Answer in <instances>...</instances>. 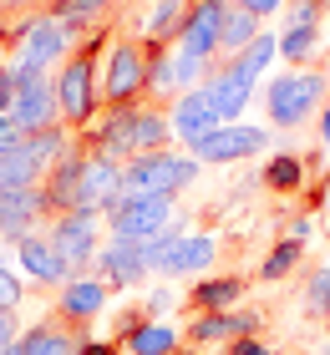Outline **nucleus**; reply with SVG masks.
Masks as SVG:
<instances>
[{
  "instance_id": "nucleus-34",
  "label": "nucleus",
  "mask_w": 330,
  "mask_h": 355,
  "mask_svg": "<svg viewBox=\"0 0 330 355\" xmlns=\"http://www.w3.org/2000/svg\"><path fill=\"white\" fill-rule=\"evenodd\" d=\"M26 289H21V274H10L6 264H0V310H21Z\"/></svg>"
},
{
  "instance_id": "nucleus-29",
  "label": "nucleus",
  "mask_w": 330,
  "mask_h": 355,
  "mask_svg": "<svg viewBox=\"0 0 330 355\" xmlns=\"http://www.w3.org/2000/svg\"><path fill=\"white\" fill-rule=\"evenodd\" d=\"M46 15H56V21L72 26V31H97L102 15H107V6H102V0H56Z\"/></svg>"
},
{
  "instance_id": "nucleus-27",
  "label": "nucleus",
  "mask_w": 330,
  "mask_h": 355,
  "mask_svg": "<svg viewBox=\"0 0 330 355\" xmlns=\"http://www.w3.org/2000/svg\"><path fill=\"white\" fill-rule=\"evenodd\" d=\"M274 56H279V31H259V36H254L249 46H244L239 56H229V61H234V67H239L244 76H249V82H259L264 67H270Z\"/></svg>"
},
{
  "instance_id": "nucleus-36",
  "label": "nucleus",
  "mask_w": 330,
  "mask_h": 355,
  "mask_svg": "<svg viewBox=\"0 0 330 355\" xmlns=\"http://www.w3.org/2000/svg\"><path fill=\"white\" fill-rule=\"evenodd\" d=\"M229 6H239V10L259 15V21H270V15H279V10H285V0H229Z\"/></svg>"
},
{
  "instance_id": "nucleus-26",
  "label": "nucleus",
  "mask_w": 330,
  "mask_h": 355,
  "mask_svg": "<svg viewBox=\"0 0 330 355\" xmlns=\"http://www.w3.org/2000/svg\"><path fill=\"white\" fill-rule=\"evenodd\" d=\"M315 56H320V26L279 31V61H290V71H305Z\"/></svg>"
},
{
  "instance_id": "nucleus-39",
  "label": "nucleus",
  "mask_w": 330,
  "mask_h": 355,
  "mask_svg": "<svg viewBox=\"0 0 330 355\" xmlns=\"http://www.w3.org/2000/svg\"><path fill=\"white\" fill-rule=\"evenodd\" d=\"M6 10H26V15H41V10H51L56 0H0Z\"/></svg>"
},
{
  "instance_id": "nucleus-45",
  "label": "nucleus",
  "mask_w": 330,
  "mask_h": 355,
  "mask_svg": "<svg viewBox=\"0 0 330 355\" xmlns=\"http://www.w3.org/2000/svg\"><path fill=\"white\" fill-rule=\"evenodd\" d=\"M0 223H6V198H0Z\"/></svg>"
},
{
  "instance_id": "nucleus-11",
  "label": "nucleus",
  "mask_w": 330,
  "mask_h": 355,
  "mask_svg": "<svg viewBox=\"0 0 330 355\" xmlns=\"http://www.w3.org/2000/svg\"><path fill=\"white\" fill-rule=\"evenodd\" d=\"M270 148V127H254V122H224L213 127V132L193 148L198 163L208 168H229V163H244V157H254Z\"/></svg>"
},
{
  "instance_id": "nucleus-38",
  "label": "nucleus",
  "mask_w": 330,
  "mask_h": 355,
  "mask_svg": "<svg viewBox=\"0 0 330 355\" xmlns=\"http://www.w3.org/2000/svg\"><path fill=\"white\" fill-rule=\"evenodd\" d=\"M229 355H270V350H264L259 335H234V340H229Z\"/></svg>"
},
{
  "instance_id": "nucleus-41",
  "label": "nucleus",
  "mask_w": 330,
  "mask_h": 355,
  "mask_svg": "<svg viewBox=\"0 0 330 355\" xmlns=\"http://www.w3.org/2000/svg\"><path fill=\"white\" fill-rule=\"evenodd\" d=\"M285 239H295V244H305V239H310V218H295Z\"/></svg>"
},
{
  "instance_id": "nucleus-9",
  "label": "nucleus",
  "mask_w": 330,
  "mask_h": 355,
  "mask_svg": "<svg viewBox=\"0 0 330 355\" xmlns=\"http://www.w3.org/2000/svg\"><path fill=\"white\" fill-rule=\"evenodd\" d=\"M173 214H178V198H163V193H153V198H117V208L107 214V229H112V239L147 244V239H158L173 223Z\"/></svg>"
},
{
  "instance_id": "nucleus-40",
  "label": "nucleus",
  "mask_w": 330,
  "mask_h": 355,
  "mask_svg": "<svg viewBox=\"0 0 330 355\" xmlns=\"http://www.w3.org/2000/svg\"><path fill=\"white\" fill-rule=\"evenodd\" d=\"M76 355H122V350L112 345V340H81V345H76Z\"/></svg>"
},
{
  "instance_id": "nucleus-22",
  "label": "nucleus",
  "mask_w": 330,
  "mask_h": 355,
  "mask_svg": "<svg viewBox=\"0 0 330 355\" xmlns=\"http://www.w3.org/2000/svg\"><path fill=\"white\" fill-rule=\"evenodd\" d=\"M76 335L66 320H41V325L21 330V340H15V355H76Z\"/></svg>"
},
{
  "instance_id": "nucleus-20",
  "label": "nucleus",
  "mask_w": 330,
  "mask_h": 355,
  "mask_svg": "<svg viewBox=\"0 0 330 355\" xmlns=\"http://www.w3.org/2000/svg\"><path fill=\"white\" fill-rule=\"evenodd\" d=\"M244 284L239 274H198L193 289H188V304H193V315H204V310H239V300H244Z\"/></svg>"
},
{
  "instance_id": "nucleus-37",
  "label": "nucleus",
  "mask_w": 330,
  "mask_h": 355,
  "mask_svg": "<svg viewBox=\"0 0 330 355\" xmlns=\"http://www.w3.org/2000/svg\"><path fill=\"white\" fill-rule=\"evenodd\" d=\"M21 340V325H15V310H0V355Z\"/></svg>"
},
{
  "instance_id": "nucleus-4",
  "label": "nucleus",
  "mask_w": 330,
  "mask_h": 355,
  "mask_svg": "<svg viewBox=\"0 0 330 355\" xmlns=\"http://www.w3.org/2000/svg\"><path fill=\"white\" fill-rule=\"evenodd\" d=\"M72 46H76V31L41 10L21 21V41H15V51L6 61H10V71H56L72 56Z\"/></svg>"
},
{
  "instance_id": "nucleus-28",
  "label": "nucleus",
  "mask_w": 330,
  "mask_h": 355,
  "mask_svg": "<svg viewBox=\"0 0 330 355\" xmlns=\"http://www.w3.org/2000/svg\"><path fill=\"white\" fill-rule=\"evenodd\" d=\"M300 183H305V157H300V153H274L270 163H264V188L295 193Z\"/></svg>"
},
{
  "instance_id": "nucleus-10",
  "label": "nucleus",
  "mask_w": 330,
  "mask_h": 355,
  "mask_svg": "<svg viewBox=\"0 0 330 355\" xmlns=\"http://www.w3.org/2000/svg\"><path fill=\"white\" fill-rule=\"evenodd\" d=\"M147 254V269L163 274V279H183V274H208L213 259H219V239L213 234H183L178 244L158 249V244H142Z\"/></svg>"
},
{
  "instance_id": "nucleus-50",
  "label": "nucleus",
  "mask_w": 330,
  "mask_h": 355,
  "mask_svg": "<svg viewBox=\"0 0 330 355\" xmlns=\"http://www.w3.org/2000/svg\"><path fill=\"white\" fill-rule=\"evenodd\" d=\"M122 355H127V350H122Z\"/></svg>"
},
{
  "instance_id": "nucleus-14",
  "label": "nucleus",
  "mask_w": 330,
  "mask_h": 355,
  "mask_svg": "<svg viewBox=\"0 0 330 355\" xmlns=\"http://www.w3.org/2000/svg\"><path fill=\"white\" fill-rule=\"evenodd\" d=\"M122 198V163L102 153H87V168H81V208L97 218H107Z\"/></svg>"
},
{
  "instance_id": "nucleus-21",
  "label": "nucleus",
  "mask_w": 330,
  "mask_h": 355,
  "mask_svg": "<svg viewBox=\"0 0 330 355\" xmlns=\"http://www.w3.org/2000/svg\"><path fill=\"white\" fill-rule=\"evenodd\" d=\"M178 345H183V325H173V320H142V325L122 330L127 355H173Z\"/></svg>"
},
{
  "instance_id": "nucleus-18",
  "label": "nucleus",
  "mask_w": 330,
  "mask_h": 355,
  "mask_svg": "<svg viewBox=\"0 0 330 355\" xmlns=\"http://www.w3.org/2000/svg\"><path fill=\"white\" fill-rule=\"evenodd\" d=\"M107 295H112V289L97 279V274H72V279L61 284V295H56V320H66V325H87V320H97L107 310Z\"/></svg>"
},
{
  "instance_id": "nucleus-47",
  "label": "nucleus",
  "mask_w": 330,
  "mask_h": 355,
  "mask_svg": "<svg viewBox=\"0 0 330 355\" xmlns=\"http://www.w3.org/2000/svg\"><path fill=\"white\" fill-rule=\"evenodd\" d=\"M325 76H330V51H325Z\"/></svg>"
},
{
  "instance_id": "nucleus-7",
  "label": "nucleus",
  "mask_w": 330,
  "mask_h": 355,
  "mask_svg": "<svg viewBox=\"0 0 330 355\" xmlns=\"http://www.w3.org/2000/svg\"><path fill=\"white\" fill-rule=\"evenodd\" d=\"M46 239H51V249L72 264V274H92L97 249H102V218L87 214V208L61 214V218H46Z\"/></svg>"
},
{
  "instance_id": "nucleus-15",
  "label": "nucleus",
  "mask_w": 330,
  "mask_h": 355,
  "mask_svg": "<svg viewBox=\"0 0 330 355\" xmlns=\"http://www.w3.org/2000/svg\"><path fill=\"white\" fill-rule=\"evenodd\" d=\"M168 127H173V137L193 153L198 142H204L213 127H224V122H219V112H213L208 92H204V87H193V92H183V96H173V107H168Z\"/></svg>"
},
{
  "instance_id": "nucleus-43",
  "label": "nucleus",
  "mask_w": 330,
  "mask_h": 355,
  "mask_svg": "<svg viewBox=\"0 0 330 355\" xmlns=\"http://www.w3.org/2000/svg\"><path fill=\"white\" fill-rule=\"evenodd\" d=\"M173 355H204V350H198V345H188V340H183V345H178Z\"/></svg>"
},
{
  "instance_id": "nucleus-3",
  "label": "nucleus",
  "mask_w": 330,
  "mask_h": 355,
  "mask_svg": "<svg viewBox=\"0 0 330 355\" xmlns=\"http://www.w3.org/2000/svg\"><path fill=\"white\" fill-rule=\"evenodd\" d=\"M330 96V76L325 71H285L264 87V112H270V127H300L325 107Z\"/></svg>"
},
{
  "instance_id": "nucleus-42",
  "label": "nucleus",
  "mask_w": 330,
  "mask_h": 355,
  "mask_svg": "<svg viewBox=\"0 0 330 355\" xmlns=\"http://www.w3.org/2000/svg\"><path fill=\"white\" fill-rule=\"evenodd\" d=\"M320 142L330 148V96H325V107H320Z\"/></svg>"
},
{
  "instance_id": "nucleus-24",
  "label": "nucleus",
  "mask_w": 330,
  "mask_h": 355,
  "mask_svg": "<svg viewBox=\"0 0 330 355\" xmlns=\"http://www.w3.org/2000/svg\"><path fill=\"white\" fill-rule=\"evenodd\" d=\"M259 31H264V21H259V15L239 10V6H229V15H224V36H219V61L239 56L244 46H249V41L259 36Z\"/></svg>"
},
{
  "instance_id": "nucleus-30",
  "label": "nucleus",
  "mask_w": 330,
  "mask_h": 355,
  "mask_svg": "<svg viewBox=\"0 0 330 355\" xmlns=\"http://www.w3.org/2000/svg\"><path fill=\"white\" fill-rule=\"evenodd\" d=\"M300 264V244H295V239H279V244L264 254V264H259V279L264 284H274V279H285V274Z\"/></svg>"
},
{
  "instance_id": "nucleus-19",
  "label": "nucleus",
  "mask_w": 330,
  "mask_h": 355,
  "mask_svg": "<svg viewBox=\"0 0 330 355\" xmlns=\"http://www.w3.org/2000/svg\"><path fill=\"white\" fill-rule=\"evenodd\" d=\"M15 259H21V269L36 284H46V289H61L66 279H72V264L51 249V239H46V234H31L26 244H15Z\"/></svg>"
},
{
  "instance_id": "nucleus-23",
  "label": "nucleus",
  "mask_w": 330,
  "mask_h": 355,
  "mask_svg": "<svg viewBox=\"0 0 330 355\" xmlns=\"http://www.w3.org/2000/svg\"><path fill=\"white\" fill-rule=\"evenodd\" d=\"M147 96L173 102L178 82H173V46L168 41H147Z\"/></svg>"
},
{
  "instance_id": "nucleus-35",
  "label": "nucleus",
  "mask_w": 330,
  "mask_h": 355,
  "mask_svg": "<svg viewBox=\"0 0 330 355\" xmlns=\"http://www.w3.org/2000/svg\"><path fill=\"white\" fill-rule=\"evenodd\" d=\"M10 107H15V71L10 61H0V122L10 117Z\"/></svg>"
},
{
  "instance_id": "nucleus-32",
  "label": "nucleus",
  "mask_w": 330,
  "mask_h": 355,
  "mask_svg": "<svg viewBox=\"0 0 330 355\" xmlns=\"http://www.w3.org/2000/svg\"><path fill=\"white\" fill-rule=\"evenodd\" d=\"M173 304H178V289H173V279H163L142 300V320H173Z\"/></svg>"
},
{
  "instance_id": "nucleus-33",
  "label": "nucleus",
  "mask_w": 330,
  "mask_h": 355,
  "mask_svg": "<svg viewBox=\"0 0 330 355\" xmlns=\"http://www.w3.org/2000/svg\"><path fill=\"white\" fill-rule=\"evenodd\" d=\"M305 304H310V310H315V315H330V269H315V274H310Z\"/></svg>"
},
{
  "instance_id": "nucleus-12",
  "label": "nucleus",
  "mask_w": 330,
  "mask_h": 355,
  "mask_svg": "<svg viewBox=\"0 0 330 355\" xmlns=\"http://www.w3.org/2000/svg\"><path fill=\"white\" fill-rule=\"evenodd\" d=\"M92 274H97V279H102L107 289H138L153 269H147L142 244H132V239H107V244L97 249Z\"/></svg>"
},
{
  "instance_id": "nucleus-17",
  "label": "nucleus",
  "mask_w": 330,
  "mask_h": 355,
  "mask_svg": "<svg viewBox=\"0 0 330 355\" xmlns=\"http://www.w3.org/2000/svg\"><path fill=\"white\" fill-rule=\"evenodd\" d=\"M204 92H208L213 112H219V122H239L244 112H249L254 82H249V76H244V71L234 67V61H213V71H208Z\"/></svg>"
},
{
  "instance_id": "nucleus-16",
  "label": "nucleus",
  "mask_w": 330,
  "mask_h": 355,
  "mask_svg": "<svg viewBox=\"0 0 330 355\" xmlns=\"http://www.w3.org/2000/svg\"><path fill=\"white\" fill-rule=\"evenodd\" d=\"M254 330H259L254 310H204V315H193L183 325V340L208 350V345H229L234 335H254Z\"/></svg>"
},
{
  "instance_id": "nucleus-6",
  "label": "nucleus",
  "mask_w": 330,
  "mask_h": 355,
  "mask_svg": "<svg viewBox=\"0 0 330 355\" xmlns=\"http://www.w3.org/2000/svg\"><path fill=\"white\" fill-rule=\"evenodd\" d=\"M10 122L21 132H51L61 127V107H56V71H15V107Z\"/></svg>"
},
{
  "instance_id": "nucleus-8",
  "label": "nucleus",
  "mask_w": 330,
  "mask_h": 355,
  "mask_svg": "<svg viewBox=\"0 0 330 355\" xmlns=\"http://www.w3.org/2000/svg\"><path fill=\"white\" fill-rule=\"evenodd\" d=\"M224 15H229V0H188L183 21H178V36H173V51L178 56H198V61L213 67V61H219Z\"/></svg>"
},
{
  "instance_id": "nucleus-1",
  "label": "nucleus",
  "mask_w": 330,
  "mask_h": 355,
  "mask_svg": "<svg viewBox=\"0 0 330 355\" xmlns=\"http://www.w3.org/2000/svg\"><path fill=\"white\" fill-rule=\"evenodd\" d=\"M102 56H107V31H92L56 67V107H61V127L72 137H81L102 117Z\"/></svg>"
},
{
  "instance_id": "nucleus-25",
  "label": "nucleus",
  "mask_w": 330,
  "mask_h": 355,
  "mask_svg": "<svg viewBox=\"0 0 330 355\" xmlns=\"http://www.w3.org/2000/svg\"><path fill=\"white\" fill-rule=\"evenodd\" d=\"M168 142H173L168 112L138 102V157H142V153H168Z\"/></svg>"
},
{
  "instance_id": "nucleus-2",
  "label": "nucleus",
  "mask_w": 330,
  "mask_h": 355,
  "mask_svg": "<svg viewBox=\"0 0 330 355\" xmlns=\"http://www.w3.org/2000/svg\"><path fill=\"white\" fill-rule=\"evenodd\" d=\"M198 173H204V163H198L193 153H142L132 157V163H122V198H153V193H163V198H178L188 183H198Z\"/></svg>"
},
{
  "instance_id": "nucleus-46",
  "label": "nucleus",
  "mask_w": 330,
  "mask_h": 355,
  "mask_svg": "<svg viewBox=\"0 0 330 355\" xmlns=\"http://www.w3.org/2000/svg\"><path fill=\"white\" fill-rule=\"evenodd\" d=\"M102 6H107V10H112V6H122V0H102Z\"/></svg>"
},
{
  "instance_id": "nucleus-49",
  "label": "nucleus",
  "mask_w": 330,
  "mask_h": 355,
  "mask_svg": "<svg viewBox=\"0 0 330 355\" xmlns=\"http://www.w3.org/2000/svg\"><path fill=\"white\" fill-rule=\"evenodd\" d=\"M6 355H15V345H10V350H6Z\"/></svg>"
},
{
  "instance_id": "nucleus-48",
  "label": "nucleus",
  "mask_w": 330,
  "mask_h": 355,
  "mask_svg": "<svg viewBox=\"0 0 330 355\" xmlns=\"http://www.w3.org/2000/svg\"><path fill=\"white\" fill-rule=\"evenodd\" d=\"M0 31H6V10H0Z\"/></svg>"
},
{
  "instance_id": "nucleus-13",
  "label": "nucleus",
  "mask_w": 330,
  "mask_h": 355,
  "mask_svg": "<svg viewBox=\"0 0 330 355\" xmlns=\"http://www.w3.org/2000/svg\"><path fill=\"white\" fill-rule=\"evenodd\" d=\"M81 168H87V148H76L61 157V163L41 178V198H46V218H61V214H76L81 208Z\"/></svg>"
},
{
  "instance_id": "nucleus-31",
  "label": "nucleus",
  "mask_w": 330,
  "mask_h": 355,
  "mask_svg": "<svg viewBox=\"0 0 330 355\" xmlns=\"http://www.w3.org/2000/svg\"><path fill=\"white\" fill-rule=\"evenodd\" d=\"M279 15H285V21H279V31H305V26H320V21H325V10L315 6V0H290Z\"/></svg>"
},
{
  "instance_id": "nucleus-44",
  "label": "nucleus",
  "mask_w": 330,
  "mask_h": 355,
  "mask_svg": "<svg viewBox=\"0 0 330 355\" xmlns=\"http://www.w3.org/2000/svg\"><path fill=\"white\" fill-rule=\"evenodd\" d=\"M158 6H188V0H158Z\"/></svg>"
},
{
  "instance_id": "nucleus-5",
  "label": "nucleus",
  "mask_w": 330,
  "mask_h": 355,
  "mask_svg": "<svg viewBox=\"0 0 330 355\" xmlns=\"http://www.w3.org/2000/svg\"><path fill=\"white\" fill-rule=\"evenodd\" d=\"M147 96V41L117 36L102 56V107H138Z\"/></svg>"
}]
</instances>
